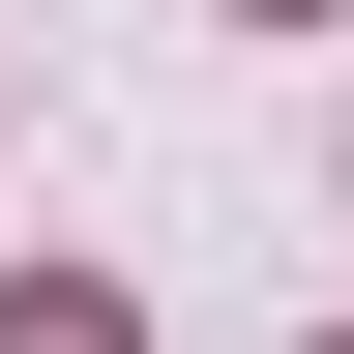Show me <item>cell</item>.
Returning <instances> with one entry per match:
<instances>
[{
  "label": "cell",
  "mask_w": 354,
  "mask_h": 354,
  "mask_svg": "<svg viewBox=\"0 0 354 354\" xmlns=\"http://www.w3.org/2000/svg\"><path fill=\"white\" fill-rule=\"evenodd\" d=\"M325 354H354V325H325Z\"/></svg>",
  "instance_id": "7a4b0ae2"
},
{
  "label": "cell",
  "mask_w": 354,
  "mask_h": 354,
  "mask_svg": "<svg viewBox=\"0 0 354 354\" xmlns=\"http://www.w3.org/2000/svg\"><path fill=\"white\" fill-rule=\"evenodd\" d=\"M0 354H148V325H118V295H0Z\"/></svg>",
  "instance_id": "6da1fadb"
}]
</instances>
